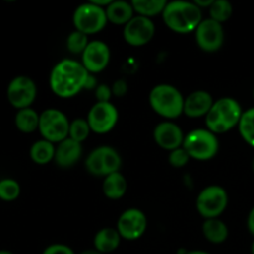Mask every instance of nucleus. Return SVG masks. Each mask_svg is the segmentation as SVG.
Segmentation results:
<instances>
[{
    "label": "nucleus",
    "mask_w": 254,
    "mask_h": 254,
    "mask_svg": "<svg viewBox=\"0 0 254 254\" xmlns=\"http://www.w3.org/2000/svg\"><path fill=\"white\" fill-rule=\"evenodd\" d=\"M89 74L91 73L82 64L64 59L52 68L50 73V87L56 96L71 98L86 88Z\"/></svg>",
    "instance_id": "obj_1"
},
{
    "label": "nucleus",
    "mask_w": 254,
    "mask_h": 254,
    "mask_svg": "<svg viewBox=\"0 0 254 254\" xmlns=\"http://www.w3.org/2000/svg\"><path fill=\"white\" fill-rule=\"evenodd\" d=\"M163 19L166 26L174 32L188 34L196 31L202 21V12L195 2L171 1L164 9Z\"/></svg>",
    "instance_id": "obj_2"
},
{
    "label": "nucleus",
    "mask_w": 254,
    "mask_h": 254,
    "mask_svg": "<svg viewBox=\"0 0 254 254\" xmlns=\"http://www.w3.org/2000/svg\"><path fill=\"white\" fill-rule=\"evenodd\" d=\"M149 102L155 113L164 118H178L184 112L183 94L178 88L170 84H159L151 89Z\"/></svg>",
    "instance_id": "obj_3"
},
{
    "label": "nucleus",
    "mask_w": 254,
    "mask_h": 254,
    "mask_svg": "<svg viewBox=\"0 0 254 254\" xmlns=\"http://www.w3.org/2000/svg\"><path fill=\"white\" fill-rule=\"evenodd\" d=\"M183 148L190 158L201 161L210 160L217 154L218 140L210 130L195 129L185 136Z\"/></svg>",
    "instance_id": "obj_4"
},
{
    "label": "nucleus",
    "mask_w": 254,
    "mask_h": 254,
    "mask_svg": "<svg viewBox=\"0 0 254 254\" xmlns=\"http://www.w3.org/2000/svg\"><path fill=\"white\" fill-rule=\"evenodd\" d=\"M107 21L106 9L92 1L79 5L73 14L74 27L77 31L83 32L87 36L102 31Z\"/></svg>",
    "instance_id": "obj_5"
},
{
    "label": "nucleus",
    "mask_w": 254,
    "mask_h": 254,
    "mask_svg": "<svg viewBox=\"0 0 254 254\" xmlns=\"http://www.w3.org/2000/svg\"><path fill=\"white\" fill-rule=\"evenodd\" d=\"M69 122L59 109L50 108L40 114L39 131L42 138L51 143H61L68 138Z\"/></svg>",
    "instance_id": "obj_6"
},
{
    "label": "nucleus",
    "mask_w": 254,
    "mask_h": 254,
    "mask_svg": "<svg viewBox=\"0 0 254 254\" xmlns=\"http://www.w3.org/2000/svg\"><path fill=\"white\" fill-rule=\"evenodd\" d=\"M228 203V195L221 186L212 185L203 189L198 195L196 206L201 216L210 220L217 218L226 210Z\"/></svg>",
    "instance_id": "obj_7"
},
{
    "label": "nucleus",
    "mask_w": 254,
    "mask_h": 254,
    "mask_svg": "<svg viewBox=\"0 0 254 254\" xmlns=\"http://www.w3.org/2000/svg\"><path fill=\"white\" fill-rule=\"evenodd\" d=\"M37 88L34 79L27 76H16L9 82L6 98L15 109L30 108L36 99Z\"/></svg>",
    "instance_id": "obj_8"
},
{
    "label": "nucleus",
    "mask_w": 254,
    "mask_h": 254,
    "mask_svg": "<svg viewBox=\"0 0 254 254\" xmlns=\"http://www.w3.org/2000/svg\"><path fill=\"white\" fill-rule=\"evenodd\" d=\"M87 122L92 131L97 134H104L111 131L118 122V111L116 107L108 102H97L88 113Z\"/></svg>",
    "instance_id": "obj_9"
},
{
    "label": "nucleus",
    "mask_w": 254,
    "mask_h": 254,
    "mask_svg": "<svg viewBox=\"0 0 254 254\" xmlns=\"http://www.w3.org/2000/svg\"><path fill=\"white\" fill-rule=\"evenodd\" d=\"M225 40L222 24L210 17L201 21L196 29V42L206 52H215L221 49Z\"/></svg>",
    "instance_id": "obj_10"
},
{
    "label": "nucleus",
    "mask_w": 254,
    "mask_h": 254,
    "mask_svg": "<svg viewBox=\"0 0 254 254\" xmlns=\"http://www.w3.org/2000/svg\"><path fill=\"white\" fill-rule=\"evenodd\" d=\"M148 226L145 215L139 208H129L124 211L117 223V231L122 238L135 241L144 235Z\"/></svg>",
    "instance_id": "obj_11"
},
{
    "label": "nucleus",
    "mask_w": 254,
    "mask_h": 254,
    "mask_svg": "<svg viewBox=\"0 0 254 254\" xmlns=\"http://www.w3.org/2000/svg\"><path fill=\"white\" fill-rule=\"evenodd\" d=\"M155 34V25L149 17L138 15L134 16L124 26V40L131 46H143L146 45Z\"/></svg>",
    "instance_id": "obj_12"
},
{
    "label": "nucleus",
    "mask_w": 254,
    "mask_h": 254,
    "mask_svg": "<svg viewBox=\"0 0 254 254\" xmlns=\"http://www.w3.org/2000/svg\"><path fill=\"white\" fill-rule=\"evenodd\" d=\"M111 51L103 41H91L82 54V64L89 73L102 72L109 64Z\"/></svg>",
    "instance_id": "obj_13"
},
{
    "label": "nucleus",
    "mask_w": 254,
    "mask_h": 254,
    "mask_svg": "<svg viewBox=\"0 0 254 254\" xmlns=\"http://www.w3.org/2000/svg\"><path fill=\"white\" fill-rule=\"evenodd\" d=\"M184 134L180 127L171 122H163L154 129V140L160 148L173 151L184 144Z\"/></svg>",
    "instance_id": "obj_14"
},
{
    "label": "nucleus",
    "mask_w": 254,
    "mask_h": 254,
    "mask_svg": "<svg viewBox=\"0 0 254 254\" xmlns=\"http://www.w3.org/2000/svg\"><path fill=\"white\" fill-rule=\"evenodd\" d=\"M212 97L206 91H196L191 93L184 103V113L191 118L207 116L213 107Z\"/></svg>",
    "instance_id": "obj_15"
},
{
    "label": "nucleus",
    "mask_w": 254,
    "mask_h": 254,
    "mask_svg": "<svg viewBox=\"0 0 254 254\" xmlns=\"http://www.w3.org/2000/svg\"><path fill=\"white\" fill-rule=\"evenodd\" d=\"M82 155L81 143L72 140L71 138L64 139V141L59 143V146L55 153V161L61 168H71Z\"/></svg>",
    "instance_id": "obj_16"
},
{
    "label": "nucleus",
    "mask_w": 254,
    "mask_h": 254,
    "mask_svg": "<svg viewBox=\"0 0 254 254\" xmlns=\"http://www.w3.org/2000/svg\"><path fill=\"white\" fill-rule=\"evenodd\" d=\"M213 107L220 113L221 118H222L223 123L226 124L228 130H231L236 126H238L241 118H242L243 112L242 108H241V104L236 99L230 98V97H225V98L218 99L213 104Z\"/></svg>",
    "instance_id": "obj_17"
},
{
    "label": "nucleus",
    "mask_w": 254,
    "mask_h": 254,
    "mask_svg": "<svg viewBox=\"0 0 254 254\" xmlns=\"http://www.w3.org/2000/svg\"><path fill=\"white\" fill-rule=\"evenodd\" d=\"M133 12L134 9L133 6H131V2L123 1V0L112 1L106 9L108 21L116 25L128 24V22L134 17Z\"/></svg>",
    "instance_id": "obj_18"
},
{
    "label": "nucleus",
    "mask_w": 254,
    "mask_h": 254,
    "mask_svg": "<svg viewBox=\"0 0 254 254\" xmlns=\"http://www.w3.org/2000/svg\"><path fill=\"white\" fill-rule=\"evenodd\" d=\"M121 235H119L116 228H102L94 237V250L98 251L102 254L113 252L118 248L119 243H121Z\"/></svg>",
    "instance_id": "obj_19"
},
{
    "label": "nucleus",
    "mask_w": 254,
    "mask_h": 254,
    "mask_svg": "<svg viewBox=\"0 0 254 254\" xmlns=\"http://www.w3.org/2000/svg\"><path fill=\"white\" fill-rule=\"evenodd\" d=\"M15 127L19 131L24 134L34 133L35 130L39 129L40 123V114L35 109L30 108L20 109L15 114Z\"/></svg>",
    "instance_id": "obj_20"
},
{
    "label": "nucleus",
    "mask_w": 254,
    "mask_h": 254,
    "mask_svg": "<svg viewBox=\"0 0 254 254\" xmlns=\"http://www.w3.org/2000/svg\"><path fill=\"white\" fill-rule=\"evenodd\" d=\"M103 192L111 200H119L127 192V180L121 173H113L106 176L103 181Z\"/></svg>",
    "instance_id": "obj_21"
},
{
    "label": "nucleus",
    "mask_w": 254,
    "mask_h": 254,
    "mask_svg": "<svg viewBox=\"0 0 254 254\" xmlns=\"http://www.w3.org/2000/svg\"><path fill=\"white\" fill-rule=\"evenodd\" d=\"M55 153H56V149H55L54 143L45 139L35 141L30 148V158L35 164H39V165L50 163L52 159H55Z\"/></svg>",
    "instance_id": "obj_22"
},
{
    "label": "nucleus",
    "mask_w": 254,
    "mask_h": 254,
    "mask_svg": "<svg viewBox=\"0 0 254 254\" xmlns=\"http://www.w3.org/2000/svg\"><path fill=\"white\" fill-rule=\"evenodd\" d=\"M202 232L206 240L212 243H222L228 237V228L225 223L218 218H210L203 222Z\"/></svg>",
    "instance_id": "obj_23"
},
{
    "label": "nucleus",
    "mask_w": 254,
    "mask_h": 254,
    "mask_svg": "<svg viewBox=\"0 0 254 254\" xmlns=\"http://www.w3.org/2000/svg\"><path fill=\"white\" fill-rule=\"evenodd\" d=\"M168 2L165 0H134L131 1L134 11L138 12L140 16L151 17L158 14H163Z\"/></svg>",
    "instance_id": "obj_24"
},
{
    "label": "nucleus",
    "mask_w": 254,
    "mask_h": 254,
    "mask_svg": "<svg viewBox=\"0 0 254 254\" xmlns=\"http://www.w3.org/2000/svg\"><path fill=\"white\" fill-rule=\"evenodd\" d=\"M238 129L243 140L254 148V107L243 112L242 118L238 123Z\"/></svg>",
    "instance_id": "obj_25"
},
{
    "label": "nucleus",
    "mask_w": 254,
    "mask_h": 254,
    "mask_svg": "<svg viewBox=\"0 0 254 254\" xmlns=\"http://www.w3.org/2000/svg\"><path fill=\"white\" fill-rule=\"evenodd\" d=\"M102 149V163H103L104 175L118 173L122 165V159L119 154L111 146H101Z\"/></svg>",
    "instance_id": "obj_26"
},
{
    "label": "nucleus",
    "mask_w": 254,
    "mask_h": 254,
    "mask_svg": "<svg viewBox=\"0 0 254 254\" xmlns=\"http://www.w3.org/2000/svg\"><path fill=\"white\" fill-rule=\"evenodd\" d=\"M20 193H21V188L15 179H0V201L12 202L19 198Z\"/></svg>",
    "instance_id": "obj_27"
},
{
    "label": "nucleus",
    "mask_w": 254,
    "mask_h": 254,
    "mask_svg": "<svg viewBox=\"0 0 254 254\" xmlns=\"http://www.w3.org/2000/svg\"><path fill=\"white\" fill-rule=\"evenodd\" d=\"M232 5L227 0H216L210 6L211 19L220 22V24L227 21L232 15Z\"/></svg>",
    "instance_id": "obj_28"
},
{
    "label": "nucleus",
    "mask_w": 254,
    "mask_h": 254,
    "mask_svg": "<svg viewBox=\"0 0 254 254\" xmlns=\"http://www.w3.org/2000/svg\"><path fill=\"white\" fill-rule=\"evenodd\" d=\"M89 131H91V128H89V124L87 122V119L77 118L69 124L68 138L77 141V143H82V141H84L88 138Z\"/></svg>",
    "instance_id": "obj_29"
},
{
    "label": "nucleus",
    "mask_w": 254,
    "mask_h": 254,
    "mask_svg": "<svg viewBox=\"0 0 254 254\" xmlns=\"http://www.w3.org/2000/svg\"><path fill=\"white\" fill-rule=\"evenodd\" d=\"M88 44V36L77 30L71 32L67 37V49L72 54H83Z\"/></svg>",
    "instance_id": "obj_30"
},
{
    "label": "nucleus",
    "mask_w": 254,
    "mask_h": 254,
    "mask_svg": "<svg viewBox=\"0 0 254 254\" xmlns=\"http://www.w3.org/2000/svg\"><path fill=\"white\" fill-rule=\"evenodd\" d=\"M86 168L92 175L96 176H106L104 175V169L103 163H102V149L96 148L91 154L88 155L86 160Z\"/></svg>",
    "instance_id": "obj_31"
},
{
    "label": "nucleus",
    "mask_w": 254,
    "mask_h": 254,
    "mask_svg": "<svg viewBox=\"0 0 254 254\" xmlns=\"http://www.w3.org/2000/svg\"><path fill=\"white\" fill-rule=\"evenodd\" d=\"M206 126H207L208 130L213 134L215 133L221 134V133H226V131H228L227 127H226V124L223 123L220 113L216 111L215 107H212L211 111L207 113V116H206Z\"/></svg>",
    "instance_id": "obj_32"
},
{
    "label": "nucleus",
    "mask_w": 254,
    "mask_h": 254,
    "mask_svg": "<svg viewBox=\"0 0 254 254\" xmlns=\"http://www.w3.org/2000/svg\"><path fill=\"white\" fill-rule=\"evenodd\" d=\"M189 159H190V156L186 153L185 149L179 148L170 151L169 163H170V165L174 166V168H183V166H185L186 164H188Z\"/></svg>",
    "instance_id": "obj_33"
},
{
    "label": "nucleus",
    "mask_w": 254,
    "mask_h": 254,
    "mask_svg": "<svg viewBox=\"0 0 254 254\" xmlns=\"http://www.w3.org/2000/svg\"><path fill=\"white\" fill-rule=\"evenodd\" d=\"M42 254H74V252L68 246L56 243V245H51L45 248Z\"/></svg>",
    "instance_id": "obj_34"
},
{
    "label": "nucleus",
    "mask_w": 254,
    "mask_h": 254,
    "mask_svg": "<svg viewBox=\"0 0 254 254\" xmlns=\"http://www.w3.org/2000/svg\"><path fill=\"white\" fill-rule=\"evenodd\" d=\"M94 91H96V97L98 102H103V103H108L112 94H113L112 93V88H109L107 84H99Z\"/></svg>",
    "instance_id": "obj_35"
},
{
    "label": "nucleus",
    "mask_w": 254,
    "mask_h": 254,
    "mask_svg": "<svg viewBox=\"0 0 254 254\" xmlns=\"http://www.w3.org/2000/svg\"><path fill=\"white\" fill-rule=\"evenodd\" d=\"M128 92V84L124 79H118L112 87V93L117 97H123Z\"/></svg>",
    "instance_id": "obj_36"
},
{
    "label": "nucleus",
    "mask_w": 254,
    "mask_h": 254,
    "mask_svg": "<svg viewBox=\"0 0 254 254\" xmlns=\"http://www.w3.org/2000/svg\"><path fill=\"white\" fill-rule=\"evenodd\" d=\"M247 227H248V231L251 232V235L254 236V207L250 211V215H248Z\"/></svg>",
    "instance_id": "obj_37"
},
{
    "label": "nucleus",
    "mask_w": 254,
    "mask_h": 254,
    "mask_svg": "<svg viewBox=\"0 0 254 254\" xmlns=\"http://www.w3.org/2000/svg\"><path fill=\"white\" fill-rule=\"evenodd\" d=\"M81 254H102V253H99L98 251L96 250H88V251H84V252H82Z\"/></svg>",
    "instance_id": "obj_38"
},
{
    "label": "nucleus",
    "mask_w": 254,
    "mask_h": 254,
    "mask_svg": "<svg viewBox=\"0 0 254 254\" xmlns=\"http://www.w3.org/2000/svg\"><path fill=\"white\" fill-rule=\"evenodd\" d=\"M186 254H210V253L205 252V251H190V252H188Z\"/></svg>",
    "instance_id": "obj_39"
},
{
    "label": "nucleus",
    "mask_w": 254,
    "mask_h": 254,
    "mask_svg": "<svg viewBox=\"0 0 254 254\" xmlns=\"http://www.w3.org/2000/svg\"><path fill=\"white\" fill-rule=\"evenodd\" d=\"M0 254H14V253L10 252V251L7 250H0Z\"/></svg>",
    "instance_id": "obj_40"
},
{
    "label": "nucleus",
    "mask_w": 254,
    "mask_h": 254,
    "mask_svg": "<svg viewBox=\"0 0 254 254\" xmlns=\"http://www.w3.org/2000/svg\"><path fill=\"white\" fill-rule=\"evenodd\" d=\"M251 253L254 254V241H253V243H252V247H251Z\"/></svg>",
    "instance_id": "obj_41"
},
{
    "label": "nucleus",
    "mask_w": 254,
    "mask_h": 254,
    "mask_svg": "<svg viewBox=\"0 0 254 254\" xmlns=\"http://www.w3.org/2000/svg\"><path fill=\"white\" fill-rule=\"evenodd\" d=\"M252 169H253V173H254V159H253V161H252Z\"/></svg>",
    "instance_id": "obj_42"
},
{
    "label": "nucleus",
    "mask_w": 254,
    "mask_h": 254,
    "mask_svg": "<svg viewBox=\"0 0 254 254\" xmlns=\"http://www.w3.org/2000/svg\"><path fill=\"white\" fill-rule=\"evenodd\" d=\"M253 97H254V89H253Z\"/></svg>",
    "instance_id": "obj_43"
}]
</instances>
